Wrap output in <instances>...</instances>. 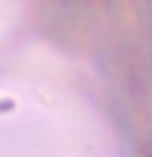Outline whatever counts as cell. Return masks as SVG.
Masks as SVG:
<instances>
[{"label":"cell","mask_w":152,"mask_h":157,"mask_svg":"<svg viewBox=\"0 0 152 157\" xmlns=\"http://www.w3.org/2000/svg\"><path fill=\"white\" fill-rule=\"evenodd\" d=\"M23 8V0H0V48L18 26Z\"/></svg>","instance_id":"1"}]
</instances>
